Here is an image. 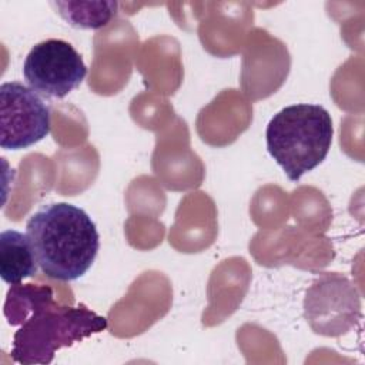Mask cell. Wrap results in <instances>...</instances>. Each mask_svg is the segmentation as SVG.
<instances>
[{"label":"cell","mask_w":365,"mask_h":365,"mask_svg":"<svg viewBox=\"0 0 365 365\" xmlns=\"http://www.w3.org/2000/svg\"><path fill=\"white\" fill-rule=\"evenodd\" d=\"M7 307L11 321L21 324L13 336L11 359L23 365L50 364L57 349L107 328L104 317L84 305H58L48 288L31 284L14 285Z\"/></svg>","instance_id":"cell-1"},{"label":"cell","mask_w":365,"mask_h":365,"mask_svg":"<svg viewBox=\"0 0 365 365\" xmlns=\"http://www.w3.org/2000/svg\"><path fill=\"white\" fill-rule=\"evenodd\" d=\"M26 234L41 271L57 281H76L93 265L100 237L91 217L68 202L41 205L27 221Z\"/></svg>","instance_id":"cell-2"},{"label":"cell","mask_w":365,"mask_h":365,"mask_svg":"<svg viewBox=\"0 0 365 365\" xmlns=\"http://www.w3.org/2000/svg\"><path fill=\"white\" fill-rule=\"evenodd\" d=\"M331 114L319 104L284 107L268 123L267 150L291 181L318 167L332 144Z\"/></svg>","instance_id":"cell-3"},{"label":"cell","mask_w":365,"mask_h":365,"mask_svg":"<svg viewBox=\"0 0 365 365\" xmlns=\"http://www.w3.org/2000/svg\"><path fill=\"white\" fill-rule=\"evenodd\" d=\"M23 76L37 94L64 98L83 83L87 66L70 43L48 38L31 47L23 63Z\"/></svg>","instance_id":"cell-4"},{"label":"cell","mask_w":365,"mask_h":365,"mask_svg":"<svg viewBox=\"0 0 365 365\" xmlns=\"http://www.w3.org/2000/svg\"><path fill=\"white\" fill-rule=\"evenodd\" d=\"M50 107L20 81L0 86V147L23 150L48 135Z\"/></svg>","instance_id":"cell-5"},{"label":"cell","mask_w":365,"mask_h":365,"mask_svg":"<svg viewBox=\"0 0 365 365\" xmlns=\"http://www.w3.org/2000/svg\"><path fill=\"white\" fill-rule=\"evenodd\" d=\"M37 259L27 234L6 230L0 234V275L9 285L37 274Z\"/></svg>","instance_id":"cell-6"},{"label":"cell","mask_w":365,"mask_h":365,"mask_svg":"<svg viewBox=\"0 0 365 365\" xmlns=\"http://www.w3.org/2000/svg\"><path fill=\"white\" fill-rule=\"evenodd\" d=\"M57 13L76 29L98 30L117 14V1H53Z\"/></svg>","instance_id":"cell-7"}]
</instances>
